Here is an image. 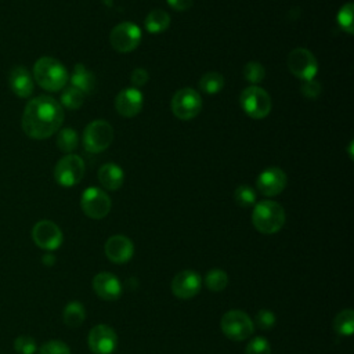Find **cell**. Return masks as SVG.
Listing matches in <instances>:
<instances>
[{"label": "cell", "instance_id": "cell-1", "mask_svg": "<svg viewBox=\"0 0 354 354\" xmlns=\"http://www.w3.org/2000/svg\"><path fill=\"white\" fill-rule=\"evenodd\" d=\"M64 122L61 104L50 95L32 98L22 113L21 124L24 133L33 140H46L55 134Z\"/></svg>", "mask_w": 354, "mask_h": 354}, {"label": "cell", "instance_id": "cell-2", "mask_svg": "<svg viewBox=\"0 0 354 354\" xmlns=\"http://www.w3.org/2000/svg\"><path fill=\"white\" fill-rule=\"evenodd\" d=\"M66 68L53 57H41L33 65V80L47 91H59L66 86Z\"/></svg>", "mask_w": 354, "mask_h": 354}, {"label": "cell", "instance_id": "cell-3", "mask_svg": "<svg viewBox=\"0 0 354 354\" xmlns=\"http://www.w3.org/2000/svg\"><path fill=\"white\" fill-rule=\"evenodd\" d=\"M286 220L283 207L274 201L259 202L252 212V224L261 234H275L278 232Z\"/></svg>", "mask_w": 354, "mask_h": 354}, {"label": "cell", "instance_id": "cell-4", "mask_svg": "<svg viewBox=\"0 0 354 354\" xmlns=\"http://www.w3.org/2000/svg\"><path fill=\"white\" fill-rule=\"evenodd\" d=\"M239 104L243 112L252 119H263L271 112V98L268 93L259 86H249L242 90Z\"/></svg>", "mask_w": 354, "mask_h": 354}, {"label": "cell", "instance_id": "cell-5", "mask_svg": "<svg viewBox=\"0 0 354 354\" xmlns=\"http://www.w3.org/2000/svg\"><path fill=\"white\" fill-rule=\"evenodd\" d=\"M113 140L112 126L102 119L93 120L88 123L83 131V145L84 149L91 153H100L105 151Z\"/></svg>", "mask_w": 354, "mask_h": 354}, {"label": "cell", "instance_id": "cell-6", "mask_svg": "<svg viewBox=\"0 0 354 354\" xmlns=\"http://www.w3.org/2000/svg\"><path fill=\"white\" fill-rule=\"evenodd\" d=\"M220 328L228 339L242 342L252 336L254 325L246 313L241 310H230L221 317Z\"/></svg>", "mask_w": 354, "mask_h": 354}, {"label": "cell", "instance_id": "cell-7", "mask_svg": "<svg viewBox=\"0 0 354 354\" xmlns=\"http://www.w3.org/2000/svg\"><path fill=\"white\" fill-rule=\"evenodd\" d=\"M170 105L176 118L181 120H191L202 109V97L196 90L184 87L174 93Z\"/></svg>", "mask_w": 354, "mask_h": 354}, {"label": "cell", "instance_id": "cell-8", "mask_svg": "<svg viewBox=\"0 0 354 354\" xmlns=\"http://www.w3.org/2000/svg\"><path fill=\"white\" fill-rule=\"evenodd\" d=\"M286 65H288V69L290 71V73L293 76L301 79L303 82L314 79L318 72L317 58L314 57V54L310 50H307L304 47L293 48L288 54Z\"/></svg>", "mask_w": 354, "mask_h": 354}, {"label": "cell", "instance_id": "cell-9", "mask_svg": "<svg viewBox=\"0 0 354 354\" xmlns=\"http://www.w3.org/2000/svg\"><path fill=\"white\" fill-rule=\"evenodd\" d=\"M84 176V162L75 153H66L54 167V178L61 187H73Z\"/></svg>", "mask_w": 354, "mask_h": 354}, {"label": "cell", "instance_id": "cell-10", "mask_svg": "<svg viewBox=\"0 0 354 354\" xmlns=\"http://www.w3.org/2000/svg\"><path fill=\"white\" fill-rule=\"evenodd\" d=\"M80 206L87 217L101 220L111 212L112 201L105 191L97 187H88L82 194Z\"/></svg>", "mask_w": 354, "mask_h": 354}, {"label": "cell", "instance_id": "cell-11", "mask_svg": "<svg viewBox=\"0 0 354 354\" xmlns=\"http://www.w3.org/2000/svg\"><path fill=\"white\" fill-rule=\"evenodd\" d=\"M109 43L118 53H131L141 43V29L133 22H120L111 30Z\"/></svg>", "mask_w": 354, "mask_h": 354}, {"label": "cell", "instance_id": "cell-12", "mask_svg": "<svg viewBox=\"0 0 354 354\" xmlns=\"http://www.w3.org/2000/svg\"><path fill=\"white\" fill-rule=\"evenodd\" d=\"M32 239L44 250H55L61 246L64 236L61 228L55 223L40 220L32 228Z\"/></svg>", "mask_w": 354, "mask_h": 354}, {"label": "cell", "instance_id": "cell-13", "mask_svg": "<svg viewBox=\"0 0 354 354\" xmlns=\"http://www.w3.org/2000/svg\"><path fill=\"white\" fill-rule=\"evenodd\" d=\"M87 344L93 354H112L118 346V336L109 325H95L87 336Z\"/></svg>", "mask_w": 354, "mask_h": 354}, {"label": "cell", "instance_id": "cell-14", "mask_svg": "<svg viewBox=\"0 0 354 354\" xmlns=\"http://www.w3.org/2000/svg\"><path fill=\"white\" fill-rule=\"evenodd\" d=\"M288 183V177L281 167H267L264 169L256 180V187L264 196H275L281 194Z\"/></svg>", "mask_w": 354, "mask_h": 354}, {"label": "cell", "instance_id": "cell-15", "mask_svg": "<svg viewBox=\"0 0 354 354\" xmlns=\"http://www.w3.org/2000/svg\"><path fill=\"white\" fill-rule=\"evenodd\" d=\"M202 279L198 272L192 270H184L174 275L171 281V292L181 300H188L196 296L201 290Z\"/></svg>", "mask_w": 354, "mask_h": 354}, {"label": "cell", "instance_id": "cell-16", "mask_svg": "<svg viewBox=\"0 0 354 354\" xmlns=\"http://www.w3.org/2000/svg\"><path fill=\"white\" fill-rule=\"evenodd\" d=\"M144 98L138 88L127 87L118 93L115 98L116 112L123 118H134L142 109Z\"/></svg>", "mask_w": 354, "mask_h": 354}, {"label": "cell", "instance_id": "cell-17", "mask_svg": "<svg viewBox=\"0 0 354 354\" xmlns=\"http://www.w3.org/2000/svg\"><path fill=\"white\" fill-rule=\"evenodd\" d=\"M108 260L116 264L127 263L134 254V245L126 235H112L104 246Z\"/></svg>", "mask_w": 354, "mask_h": 354}, {"label": "cell", "instance_id": "cell-18", "mask_svg": "<svg viewBox=\"0 0 354 354\" xmlns=\"http://www.w3.org/2000/svg\"><path fill=\"white\" fill-rule=\"evenodd\" d=\"M93 288L97 296L106 301L118 300L122 295V283L111 272H98L93 279Z\"/></svg>", "mask_w": 354, "mask_h": 354}, {"label": "cell", "instance_id": "cell-19", "mask_svg": "<svg viewBox=\"0 0 354 354\" xmlns=\"http://www.w3.org/2000/svg\"><path fill=\"white\" fill-rule=\"evenodd\" d=\"M8 82H10V87L12 90V93L17 97L28 98V97L32 95L33 88H35L33 76L30 75V72L25 66H21V65L14 66L10 71Z\"/></svg>", "mask_w": 354, "mask_h": 354}, {"label": "cell", "instance_id": "cell-20", "mask_svg": "<svg viewBox=\"0 0 354 354\" xmlns=\"http://www.w3.org/2000/svg\"><path fill=\"white\" fill-rule=\"evenodd\" d=\"M97 177H98L100 184L109 191L119 189L124 181L123 169L115 163H104L100 167Z\"/></svg>", "mask_w": 354, "mask_h": 354}, {"label": "cell", "instance_id": "cell-21", "mask_svg": "<svg viewBox=\"0 0 354 354\" xmlns=\"http://www.w3.org/2000/svg\"><path fill=\"white\" fill-rule=\"evenodd\" d=\"M71 86L79 88L84 94H88L94 90L95 76L83 64H76L71 76Z\"/></svg>", "mask_w": 354, "mask_h": 354}, {"label": "cell", "instance_id": "cell-22", "mask_svg": "<svg viewBox=\"0 0 354 354\" xmlns=\"http://www.w3.org/2000/svg\"><path fill=\"white\" fill-rule=\"evenodd\" d=\"M144 26L147 29V32L149 33H162L165 30H167V28L170 26V15L165 11V10H160V8H156V10H152L145 21H144Z\"/></svg>", "mask_w": 354, "mask_h": 354}, {"label": "cell", "instance_id": "cell-23", "mask_svg": "<svg viewBox=\"0 0 354 354\" xmlns=\"http://www.w3.org/2000/svg\"><path fill=\"white\" fill-rule=\"evenodd\" d=\"M62 318L65 325H68L69 328H77L84 322L86 310L80 301H71L65 306Z\"/></svg>", "mask_w": 354, "mask_h": 354}, {"label": "cell", "instance_id": "cell-24", "mask_svg": "<svg viewBox=\"0 0 354 354\" xmlns=\"http://www.w3.org/2000/svg\"><path fill=\"white\" fill-rule=\"evenodd\" d=\"M333 329L339 336H351L354 332V311L351 308L342 310L333 319Z\"/></svg>", "mask_w": 354, "mask_h": 354}, {"label": "cell", "instance_id": "cell-25", "mask_svg": "<svg viewBox=\"0 0 354 354\" xmlns=\"http://www.w3.org/2000/svg\"><path fill=\"white\" fill-rule=\"evenodd\" d=\"M224 87V77L218 72H206L199 80V88L205 94H217Z\"/></svg>", "mask_w": 354, "mask_h": 354}, {"label": "cell", "instance_id": "cell-26", "mask_svg": "<svg viewBox=\"0 0 354 354\" xmlns=\"http://www.w3.org/2000/svg\"><path fill=\"white\" fill-rule=\"evenodd\" d=\"M79 144V136L72 127H64L58 131L57 136V147L61 152L71 153L76 149Z\"/></svg>", "mask_w": 354, "mask_h": 354}, {"label": "cell", "instance_id": "cell-27", "mask_svg": "<svg viewBox=\"0 0 354 354\" xmlns=\"http://www.w3.org/2000/svg\"><path fill=\"white\" fill-rule=\"evenodd\" d=\"M84 93L73 86L64 87L61 94V106H65L66 109H79L84 102Z\"/></svg>", "mask_w": 354, "mask_h": 354}, {"label": "cell", "instance_id": "cell-28", "mask_svg": "<svg viewBox=\"0 0 354 354\" xmlns=\"http://www.w3.org/2000/svg\"><path fill=\"white\" fill-rule=\"evenodd\" d=\"M205 285L212 292H221L228 285V275L223 270H212L205 277Z\"/></svg>", "mask_w": 354, "mask_h": 354}, {"label": "cell", "instance_id": "cell-29", "mask_svg": "<svg viewBox=\"0 0 354 354\" xmlns=\"http://www.w3.org/2000/svg\"><path fill=\"white\" fill-rule=\"evenodd\" d=\"M243 77L252 83V86H256L257 83L263 82V79L266 77V69L264 66L257 62V61H249L246 62V65L243 66Z\"/></svg>", "mask_w": 354, "mask_h": 354}, {"label": "cell", "instance_id": "cell-30", "mask_svg": "<svg viewBox=\"0 0 354 354\" xmlns=\"http://www.w3.org/2000/svg\"><path fill=\"white\" fill-rule=\"evenodd\" d=\"M234 199L241 207H249L253 206L256 202V192L254 189L248 184H241L236 187L234 192Z\"/></svg>", "mask_w": 354, "mask_h": 354}, {"label": "cell", "instance_id": "cell-31", "mask_svg": "<svg viewBox=\"0 0 354 354\" xmlns=\"http://www.w3.org/2000/svg\"><path fill=\"white\" fill-rule=\"evenodd\" d=\"M337 24L339 26L351 35L354 32V25H353V3H346L337 12Z\"/></svg>", "mask_w": 354, "mask_h": 354}, {"label": "cell", "instance_id": "cell-32", "mask_svg": "<svg viewBox=\"0 0 354 354\" xmlns=\"http://www.w3.org/2000/svg\"><path fill=\"white\" fill-rule=\"evenodd\" d=\"M14 348L18 354H35L37 351V344L33 337L21 335L14 340Z\"/></svg>", "mask_w": 354, "mask_h": 354}, {"label": "cell", "instance_id": "cell-33", "mask_svg": "<svg viewBox=\"0 0 354 354\" xmlns=\"http://www.w3.org/2000/svg\"><path fill=\"white\" fill-rule=\"evenodd\" d=\"M37 354H71V348L62 340H48L39 347Z\"/></svg>", "mask_w": 354, "mask_h": 354}, {"label": "cell", "instance_id": "cell-34", "mask_svg": "<svg viewBox=\"0 0 354 354\" xmlns=\"http://www.w3.org/2000/svg\"><path fill=\"white\" fill-rule=\"evenodd\" d=\"M245 354H271V347L268 340L261 336L252 339L246 346Z\"/></svg>", "mask_w": 354, "mask_h": 354}, {"label": "cell", "instance_id": "cell-35", "mask_svg": "<svg viewBox=\"0 0 354 354\" xmlns=\"http://www.w3.org/2000/svg\"><path fill=\"white\" fill-rule=\"evenodd\" d=\"M275 314L271 311V310H267V308H261L257 311L256 314V325L260 328V329H270L275 325Z\"/></svg>", "mask_w": 354, "mask_h": 354}, {"label": "cell", "instance_id": "cell-36", "mask_svg": "<svg viewBox=\"0 0 354 354\" xmlns=\"http://www.w3.org/2000/svg\"><path fill=\"white\" fill-rule=\"evenodd\" d=\"M300 90H301V94H303L304 97L314 100V98H317V97L321 94L322 87H321V84H319L318 82H315L314 79H311V80L303 82Z\"/></svg>", "mask_w": 354, "mask_h": 354}, {"label": "cell", "instance_id": "cell-37", "mask_svg": "<svg viewBox=\"0 0 354 354\" xmlns=\"http://www.w3.org/2000/svg\"><path fill=\"white\" fill-rule=\"evenodd\" d=\"M130 80L133 83V86L137 87H141V86H145L149 80V75L147 72V69L144 68H136L133 72H131V76H130Z\"/></svg>", "mask_w": 354, "mask_h": 354}, {"label": "cell", "instance_id": "cell-38", "mask_svg": "<svg viewBox=\"0 0 354 354\" xmlns=\"http://www.w3.org/2000/svg\"><path fill=\"white\" fill-rule=\"evenodd\" d=\"M167 4L176 11H185L191 8L194 0H166Z\"/></svg>", "mask_w": 354, "mask_h": 354}, {"label": "cell", "instance_id": "cell-39", "mask_svg": "<svg viewBox=\"0 0 354 354\" xmlns=\"http://www.w3.org/2000/svg\"><path fill=\"white\" fill-rule=\"evenodd\" d=\"M41 260H43L44 266H53V264H54V261H55V257H54L53 254H44Z\"/></svg>", "mask_w": 354, "mask_h": 354}, {"label": "cell", "instance_id": "cell-40", "mask_svg": "<svg viewBox=\"0 0 354 354\" xmlns=\"http://www.w3.org/2000/svg\"><path fill=\"white\" fill-rule=\"evenodd\" d=\"M348 152H350V158H353V141L350 142V147H348Z\"/></svg>", "mask_w": 354, "mask_h": 354}]
</instances>
